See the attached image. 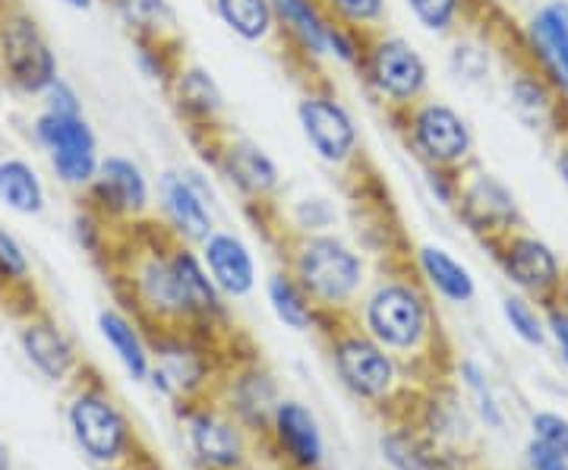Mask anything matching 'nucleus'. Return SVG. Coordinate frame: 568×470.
Wrapping results in <instances>:
<instances>
[{
	"label": "nucleus",
	"instance_id": "24",
	"mask_svg": "<svg viewBox=\"0 0 568 470\" xmlns=\"http://www.w3.org/2000/svg\"><path fill=\"white\" fill-rule=\"evenodd\" d=\"M215 22L241 44L263 48L278 41L275 0H205Z\"/></svg>",
	"mask_w": 568,
	"mask_h": 470
},
{
	"label": "nucleus",
	"instance_id": "43",
	"mask_svg": "<svg viewBox=\"0 0 568 470\" xmlns=\"http://www.w3.org/2000/svg\"><path fill=\"white\" fill-rule=\"evenodd\" d=\"M547 328L552 331V338L559 341L562 357H566V364H568V309H552L547 319Z\"/></svg>",
	"mask_w": 568,
	"mask_h": 470
},
{
	"label": "nucleus",
	"instance_id": "20",
	"mask_svg": "<svg viewBox=\"0 0 568 470\" xmlns=\"http://www.w3.org/2000/svg\"><path fill=\"white\" fill-rule=\"evenodd\" d=\"M209 278L222 290L224 300H246L260 285L256 253L234 227H215L203 244L196 246Z\"/></svg>",
	"mask_w": 568,
	"mask_h": 470
},
{
	"label": "nucleus",
	"instance_id": "25",
	"mask_svg": "<svg viewBox=\"0 0 568 470\" xmlns=\"http://www.w3.org/2000/svg\"><path fill=\"white\" fill-rule=\"evenodd\" d=\"M190 442L200 461L212 470L244 468V439L234 430V423L219 417L215 410H196L190 417Z\"/></svg>",
	"mask_w": 568,
	"mask_h": 470
},
{
	"label": "nucleus",
	"instance_id": "5",
	"mask_svg": "<svg viewBox=\"0 0 568 470\" xmlns=\"http://www.w3.org/2000/svg\"><path fill=\"white\" fill-rule=\"evenodd\" d=\"M392 126L407 155L420 167L462 174L470 164H477V133L462 108L446 99L426 95L424 102L395 114Z\"/></svg>",
	"mask_w": 568,
	"mask_h": 470
},
{
	"label": "nucleus",
	"instance_id": "46",
	"mask_svg": "<svg viewBox=\"0 0 568 470\" xmlns=\"http://www.w3.org/2000/svg\"><path fill=\"white\" fill-rule=\"evenodd\" d=\"M0 470H10V458H7V449L0 446Z\"/></svg>",
	"mask_w": 568,
	"mask_h": 470
},
{
	"label": "nucleus",
	"instance_id": "8",
	"mask_svg": "<svg viewBox=\"0 0 568 470\" xmlns=\"http://www.w3.org/2000/svg\"><path fill=\"white\" fill-rule=\"evenodd\" d=\"M219 181L200 164H171L155 177V222L168 237L200 246L219 227Z\"/></svg>",
	"mask_w": 568,
	"mask_h": 470
},
{
	"label": "nucleus",
	"instance_id": "39",
	"mask_svg": "<svg viewBox=\"0 0 568 470\" xmlns=\"http://www.w3.org/2000/svg\"><path fill=\"white\" fill-rule=\"evenodd\" d=\"M424 171V190L426 196L439 208H455V200H458V174L452 171H436V167H420Z\"/></svg>",
	"mask_w": 568,
	"mask_h": 470
},
{
	"label": "nucleus",
	"instance_id": "12",
	"mask_svg": "<svg viewBox=\"0 0 568 470\" xmlns=\"http://www.w3.org/2000/svg\"><path fill=\"white\" fill-rule=\"evenodd\" d=\"M32 143L44 152V159L51 164V174L58 177V184L67 190H89L95 181V171L102 164V149L99 136L92 130V123L85 114L80 117H61V114H48L41 111L32 121Z\"/></svg>",
	"mask_w": 568,
	"mask_h": 470
},
{
	"label": "nucleus",
	"instance_id": "7",
	"mask_svg": "<svg viewBox=\"0 0 568 470\" xmlns=\"http://www.w3.org/2000/svg\"><path fill=\"white\" fill-rule=\"evenodd\" d=\"M196 149L203 152V164L215 174V181L231 190L244 208L265 215L278 205L284 193V171L263 143L224 130Z\"/></svg>",
	"mask_w": 568,
	"mask_h": 470
},
{
	"label": "nucleus",
	"instance_id": "29",
	"mask_svg": "<svg viewBox=\"0 0 568 470\" xmlns=\"http://www.w3.org/2000/svg\"><path fill=\"white\" fill-rule=\"evenodd\" d=\"M265 300H268V309L275 313V319L284 328H291V331H313V328H320L323 313L310 300V294L297 285V278L287 268H278V272H272L265 278Z\"/></svg>",
	"mask_w": 568,
	"mask_h": 470
},
{
	"label": "nucleus",
	"instance_id": "14",
	"mask_svg": "<svg viewBox=\"0 0 568 470\" xmlns=\"http://www.w3.org/2000/svg\"><path fill=\"white\" fill-rule=\"evenodd\" d=\"M164 95L193 145L227 130V99H224L222 82L215 80V73L203 63L183 58L174 76L164 85Z\"/></svg>",
	"mask_w": 568,
	"mask_h": 470
},
{
	"label": "nucleus",
	"instance_id": "19",
	"mask_svg": "<svg viewBox=\"0 0 568 470\" xmlns=\"http://www.w3.org/2000/svg\"><path fill=\"white\" fill-rule=\"evenodd\" d=\"M70 427L85 454L92 461L114 464L133 449V430L123 420V413L104 395L85 391L70 408Z\"/></svg>",
	"mask_w": 568,
	"mask_h": 470
},
{
	"label": "nucleus",
	"instance_id": "35",
	"mask_svg": "<svg viewBox=\"0 0 568 470\" xmlns=\"http://www.w3.org/2000/svg\"><path fill=\"white\" fill-rule=\"evenodd\" d=\"M503 316H506L508 328L515 338H521L530 348H540L547 341V319L540 316V309L530 304L525 294H508L503 300Z\"/></svg>",
	"mask_w": 568,
	"mask_h": 470
},
{
	"label": "nucleus",
	"instance_id": "11",
	"mask_svg": "<svg viewBox=\"0 0 568 470\" xmlns=\"http://www.w3.org/2000/svg\"><path fill=\"white\" fill-rule=\"evenodd\" d=\"M85 203L108 225H145L155 215V181L133 155L108 152L85 190Z\"/></svg>",
	"mask_w": 568,
	"mask_h": 470
},
{
	"label": "nucleus",
	"instance_id": "1",
	"mask_svg": "<svg viewBox=\"0 0 568 470\" xmlns=\"http://www.w3.org/2000/svg\"><path fill=\"white\" fill-rule=\"evenodd\" d=\"M284 268L297 278L323 316H351L366 285L369 268L366 256L342 237L338 231L310 234V237H282Z\"/></svg>",
	"mask_w": 568,
	"mask_h": 470
},
{
	"label": "nucleus",
	"instance_id": "38",
	"mask_svg": "<svg viewBox=\"0 0 568 470\" xmlns=\"http://www.w3.org/2000/svg\"><path fill=\"white\" fill-rule=\"evenodd\" d=\"M29 278V256L22 244L0 225V282H26Z\"/></svg>",
	"mask_w": 568,
	"mask_h": 470
},
{
	"label": "nucleus",
	"instance_id": "15",
	"mask_svg": "<svg viewBox=\"0 0 568 470\" xmlns=\"http://www.w3.org/2000/svg\"><path fill=\"white\" fill-rule=\"evenodd\" d=\"M275 22L291 67H297L304 80L320 76L328 67V39L335 32L323 0H275Z\"/></svg>",
	"mask_w": 568,
	"mask_h": 470
},
{
	"label": "nucleus",
	"instance_id": "22",
	"mask_svg": "<svg viewBox=\"0 0 568 470\" xmlns=\"http://www.w3.org/2000/svg\"><path fill=\"white\" fill-rule=\"evenodd\" d=\"M499 51L496 41L489 39L484 29H477V22H470L458 35L448 39L446 48V73L448 80L465 85V89H484L499 67Z\"/></svg>",
	"mask_w": 568,
	"mask_h": 470
},
{
	"label": "nucleus",
	"instance_id": "28",
	"mask_svg": "<svg viewBox=\"0 0 568 470\" xmlns=\"http://www.w3.org/2000/svg\"><path fill=\"white\" fill-rule=\"evenodd\" d=\"M0 205L13 215L32 218L48 205V186L41 181L39 167L20 155L0 159Z\"/></svg>",
	"mask_w": 568,
	"mask_h": 470
},
{
	"label": "nucleus",
	"instance_id": "41",
	"mask_svg": "<svg viewBox=\"0 0 568 470\" xmlns=\"http://www.w3.org/2000/svg\"><path fill=\"white\" fill-rule=\"evenodd\" d=\"M528 464L530 470H568V458L534 439L528 449Z\"/></svg>",
	"mask_w": 568,
	"mask_h": 470
},
{
	"label": "nucleus",
	"instance_id": "42",
	"mask_svg": "<svg viewBox=\"0 0 568 470\" xmlns=\"http://www.w3.org/2000/svg\"><path fill=\"white\" fill-rule=\"evenodd\" d=\"M552 171L568 196V126L552 140Z\"/></svg>",
	"mask_w": 568,
	"mask_h": 470
},
{
	"label": "nucleus",
	"instance_id": "23",
	"mask_svg": "<svg viewBox=\"0 0 568 470\" xmlns=\"http://www.w3.org/2000/svg\"><path fill=\"white\" fill-rule=\"evenodd\" d=\"M272 225L282 237H310V234H328L342 222V203L325 190H304L291 196L287 203L272 208Z\"/></svg>",
	"mask_w": 568,
	"mask_h": 470
},
{
	"label": "nucleus",
	"instance_id": "2",
	"mask_svg": "<svg viewBox=\"0 0 568 470\" xmlns=\"http://www.w3.org/2000/svg\"><path fill=\"white\" fill-rule=\"evenodd\" d=\"M354 319L395 357L420 354L439 331L429 290L414 272L402 268H388L373 285H366Z\"/></svg>",
	"mask_w": 568,
	"mask_h": 470
},
{
	"label": "nucleus",
	"instance_id": "4",
	"mask_svg": "<svg viewBox=\"0 0 568 470\" xmlns=\"http://www.w3.org/2000/svg\"><path fill=\"white\" fill-rule=\"evenodd\" d=\"M354 76L364 85L366 99L376 104L388 121L407 111L410 104L433 95V63L417 41L395 29H379L366 35L364 61Z\"/></svg>",
	"mask_w": 568,
	"mask_h": 470
},
{
	"label": "nucleus",
	"instance_id": "10",
	"mask_svg": "<svg viewBox=\"0 0 568 470\" xmlns=\"http://www.w3.org/2000/svg\"><path fill=\"white\" fill-rule=\"evenodd\" d=\"M0 73L26 99H41L61 76V63L44 29L22 7L0 10Z\"/></svg>",
	"mask_w": 568,
	"mask_h": 470
},
{
	"label": "nucleus",
	"instance_id": "26",
	"mask_svg": "<svg viewBox=\"0 0 568 470\" xmlns=\"http://www.w3.org/2000/svg\"><path fill=\"white\" fill-rule=\"evenodd\" d=\"M275 439L294 468L316 470L323 464V439L301 401H282L275 408Z\"/></svg>",
	"mask_w": 568,
	"mask_h": 470
},
{
	"label": "nucleus",
	"instance_id": "27",
	"mask_svg": "<svg viewBox=\"0 0 568 470\" xmlns=\"http://www.w3.org/2000/svg\"><path fill=\"white\" fill-rule=\"evenodd\" d=\"M130 39H181L174 0H104Z\"/></svg>",
	"mask_w": 568,
	"mask_h": 470
},
{
	"label": "nucleus",
	"instance_id": "34",
	"mask_svg": "<svg viewBox=\"0 0 568 470\" xmlns=\"http://www.w3.org/2000/svg\"><path fill=\"white\" fill-rule=\"evenodd\" d=\"M328 17L342 25H351L364 35H373L379 29H388L392 0H323Z\"/></svg>",
	"mask_w": 568,
	"mask_h": 470
},
{
	"label": "nucleus",
	"instance_id": "30",
	"mask_svg": "<svg viewBox=\"0 0 568 470\" xmlns=\"http://www.w3.org/2000/svg\"><path fill=\"white\" fill-rule=\"evenodd\" d=\"M407 20L429 39L448 41L477 20V0H398Z\"/></svg>",
	"mask_w": 568,
	"mask_h": 470
},
{
	"label": "nucleus",
	"instance_id": "13",
	"mask_svg": "<svg viewBox=\"0 0 568 470\" xmlns=\"http://www.w3.org/2000/svg\"><path fill=\"white\" fill-rule=\"evenodd\" d=\"M452 212L474 237H480L489 246L521 231L525 222L515 190L484 164H470L458 174V200Z\"/></svg>",
	"mask_w": 568,
	"mask_h": 470
},
{
	"label": "nucleus",
	"instance_id": "9",
	"mask_svg": "<svg viewBox=\"0 0 568 470\" xmlns=\"http://www.w3.org/2000/svg\"><path fill=\"white\" fill-rule=\"evenodd\" d=\"M320 328H325L332 364L347 389L364 401H386L398 382V357L366 335L357 319L347 323L345 316H323Z\"/></svg>",
	"mask_w": 568,
	"mask_h": 470
},
{
	"label": "nucleus",
	"instance_id": "37",
	"mask_svg": "<svg viewBox=\"0 0 568 470\" xmlns=\"http://www.w3.org/2000/svg\"><path fill=\"white\" fill-rule=\"evenodd\" d=\"M41 111H48V114H61V117H80V114H85V108H82V95L77 92V85H73V82H67L63 76H58V80L44 89V95H41Z\"/></svg>",
	"mask_w": 568,
	"mask_h": 470
},
{
	"label": "nucleus",
	"instance_id": "17",
	"mask_svg": "<svg viewBox=\"0 0 568 470\" xmlns=\"http://www.w3.org/2000/svg\"><path fill=\"white\" fill-rule=\"evenodd\" d=\"M518 58L568 99V0H547L518 32Z\"/></svg>",
	"mask_w": 568,
	"mask_h": 470
},
{
	"label": "nucleus",
	"instance_id": "33",
	"mask_svg": "<svg viewBox=\"0 0 568 470\" xmlns=\"http://www.w3.org/2000/svg\"><path fill=\"white\" fill-rule=\"evenodd\" d=\"M181 39H133V63L149 82L168 85L178 63L183 61Z\"/></svg>",
	"mask_w": 568,
	"mask_h": 470
},
{
	"label": "nucleus",
	"instance_id": "36",
	"mask_svg": "<svg viewBox=\"0 0 568 470\" xmlns=\"http://www.w3.org/2000/svg\"><path fill=\"white\" fill-rule=\"evenodd\" d=\"M364 48L366 35L351 29V25H342L335 22V32L328 39V67L335 70H345V73H357V67L364 61Z\"/></svg>",
	"mask_w": 568,
	"mask_h": 470
},
{
	"label": "nucleus",
	"instance_id": "40",
	"mask_svg": "<svg viewBox=\"0 0 568 470\" xmlns=\"http://www.w3.org/2000/svg\"><path fill=\"white\" fill-rule=\"evenodd\" d=\"M534 436H537V442H544L552 451H559L562 458H568V420H562L559 413H537Z\"/></svg>",
	"mask_w": 568,
	"mask_h": 470
},
{
	"label": "nucleus",
	"instance_id": "3",
	"mask_svg": "<svg viewBox=\"0 0 568 470\" xmlns=\"http://www.w3.org/2000/svg\"><path fill=\"white\" fill-rule=\"evenodd\" d=\"M294 123L313 162L332 174H354L364 162V130L354 108L320 76H306L294 102Z\"/></svg>",
	"mask_w": 568,
	"mask_h": 470
},
{
	"label": "nucleus",
	"instance_id": "6",
	"mask_svg": "<svg viewBox=\"0 0 568 470\" xmlns=\"http://www.w3.org/2000/svg\"><path fill=\"white\" fill-rule=\"evenodd\" d=\"M171 244L174 237H168L159 222L149 225L126 272L130 300L142 319L152 323V328L159 331H196L190 307L183 300L178 268L171 259Z\"/></svg>",
	"mask_w": 568,
	"mask_h": 470
},
{
	"label": "nucleus",
	"instance_id": "16",
	"mask_svg": "<svg viewBox=\"0 0 568 470\" xmlns=\"http://www.w3.org/2000/svg\"><path fill=\"white\" fill-rule=\"evenodd\" d=\"M493 253H496L503 275L518 287V294L534 297V300H549L562 290L566 268L544 237H537L530 231H515L503 241H496Z\"/></svg>",
	"mask_w": 568,
	"mask_h": 470
},
{
	"label": "nucleus",
	"instance_id": "44",
	"mask_svg": "<svg viewBox=\"0 0 568 470\" xmlns=\"http://www.w3.org/2000/svg\"><path fill=\"white\" fill-rule=\"evenodd\" d=\"M462 376H465L467 389H474V391L487 389V376H484V369L477 367L474 360H465V364H462Z\"/></svg>",
	"mask_w": 568,
	"mask_h": 470
},
{
	"label": "nucleus",
	"instance_id": "31",
	"mask_svg": "<svg viewBox=\"0 0 568 470\" xmlns=\"http://www.w3.org/2000/svg\"><path fill=\"white\" fill-rule=\"evenodd\" d=\"M22 350L29 357V364L44 372L48 379H63L70 367H73V345L67 341L61 328L44 323V319H36L20 331Z\"/></svg>",
	"mask_w": 568,
	"mask_h": 470
},
{
	"label": "nucleus",
	"instance_id": "45",
	"mask_svg": "<svg viewBox=\"0 0 568 470\" xmlns=\"http://www.w3.org/2000/svg\"><path fill=\"white\" fill-rule=\"evenodd\" d=\"M61 7L73 10V13H92L99 7V0H58Z\"/></svg>",
	"mask_w": 568,
	"mask_h": 470
},
{
	"label": "nucleus",
	"instance_id": "21",
	"mask_svg": "<svg viewBox=\"0 0 568 470\" xmlns=\"http://www.w3.org/2000/svg\"><path fill=\"white\" fill-rule=\"evenodd\" d=\"M414 275L420 278V285L436 294L439 300L465 307L477 297V282L470 275V268L439 244L414 246Z\"/></svg>",
	"mask_w": 568,
	"mask_h": 470
},
{
	"label": "nucleus",
	"instance_id": "32",
	"mask_svg": "<svg viewBox=\"0 0 568 470\" xmlns=\"http://www.w3.org/2000/svg\"><path fill=\"white\" fill-rule=\"evenodd\" d=\"M99 331L133 379L149 376V369H152L149 367V345L142 338V328L136 326V319H130L121 309H102L99 313Z\"/></svg>",
	"mask_w": 568,
	"mask_h": 470
},
{
	"label": "nucleus",
	"instance_id": "18",
	"mask_svg": "<svg viewBox=\"0 0 568 470\" xmlns=\"http://www.w3.org/2000/svg\"><path fill=\"white\" fill-rule=\"evenodd\" d=\"M506 102L508 111L515 114V121L525 130L544 136V140H556L568 126V99L559 95L530 63L515 58V67L506 76Z\"/></svg>",
	"mask_w": 568,
	"mask_h": 470
}]
</instances>
